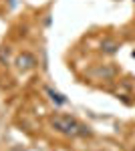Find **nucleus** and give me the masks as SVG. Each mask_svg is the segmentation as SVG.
<instances>
[{
    "mask_svg": "<svg viewBox=\"0 0 135 151\" xmlns=\"http://www.w3.org/2000/svg\"><path fill=\"white\" fill-rule=\"evenodd\" d=\"M51 125L55 127V131L63 133V135H87L89 133V131H85V127L77 119L67 115H55L51 119Z\"/></svg>",
    "mask_w": 135,
    "mask_h": 151,
    "instance_id": "1",
    "label": "nucleus"
},
{
    "mask_svg": "<svg viewBox=\"0 0 135 151\" xmlns=\"http://www.w3.org/2000/svg\"><path fill=\"white\" fill-rule=\"evenodd\" d=\"M16 65H18L20 70H28V69H32L34 65H36V60H34V57L30 55V52H22L20 57L16 58Z\"/></svg>",
    "mask_w": 135,
    "mask_h": 151,
    "instance_id": "2",
    "label": "nucleus"
},
{
    "mask_svg": "<svg viewBox=\"0 0 135 151\" xmlns=\"http://www.w3.org/2000/svg\"><path fill=\"white\" fill-rule=\"evenodd\" d=\"M101 48L105 50V52H107V55H113V52H115V50L119 48V45H117V42H115L113 38H105V40L101 42Z\"/></svg>",
    "mask_w": 135,
    "mask_h": 151,
    "instance_id": "3",
    "label": "nucleus"
},
{
    "mask_svg": "<svg viewBox=\"0 0 135 151\" xmlns=\"http://www.w3.org/2000/svg\"><path fill=\"white\" fill-rule=\"evenodd\" d=\"M46 91H48V95H51V99H53V101H55L56 105H63V103H67V101H65V99H63V95L55 93V91H53V89H46Z\"/></svg>",
    "mask_w": 135,
    "mask_h": 151,
    "instance_id": "4",
    "label": "nucleus"
}]
</instances>
